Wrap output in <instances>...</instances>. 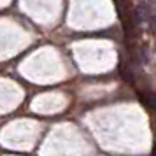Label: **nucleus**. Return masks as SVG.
Listing matches in <instances>:
<instances>
[{"mask_svg": "<svg viewBox=\"0 0 156 156\" xmlns=\"http://www.w3.org/2000/svg\"><path fill=\"white\" fill-rule=\"evenodd\" d=\"M137 16L140 18V20H146L149 16V7H147V4H142V5H139L137 7Z\"/></svg>", "mask_w": 156, "mask_h": 156, "instance_id": "1", "label": "nucleus"}, {"mask_svg": "<svg viewBox=\"0 0 156 156\" xmlns=\"http://www.w3.org/2000/svg\"><path fill=\"white\" fill-rule=\"evenodd\" d=\"M149 30H151L153 34H156V16H151V18H149Z\"/></svg>", "mask_w": 156, "mask_h": 156, "instance_id": "2", "label": "nucleus"}]
</instances>
